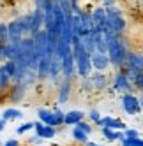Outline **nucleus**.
<instances>
[{
  "label": "nucleus",
  "mask_w": 143,
  "mask_h": 146,
  "mask_svg": "<svg viewBox=\"0 0 143 146\" xmlns=\"http://www.w3.org/2000/svg\"><path fill=\"white\" fill-rule=\"evenodd\" d=\"M5 125H7V121H5V120H4L2 116H0V132H2V130L5 129Z\"/></svg>",
  "instance_id": "obj_34"
},
{
  "label": "nucleus",
  "mask_w": 143,
  "mask_h": 146,
  "mask_svg": "<svg viewBox=\"0 0 143 146\" xmlns=\"http://www.w3.org/2000/svg\"><path fill=\"white\" fill-rule=\"evenodd\" d=\"M122 109H124L126 114L129 116H136V114L141 113V106H140V99L138 95H134L132 92H127V93H122Z\"/></svg>",
  "instance_id": "obj_5"
},
{
  "label": "nucleus",
  "mask_w": 143,
  "mask_h": 146,
  "mask_svg": "<svg viewBox=\"0 0 143 146\" xmlns=\"http://www.w3.org/2000/svg\"><path fill=\"white\" fill-rule=\"evenodd\" d=\"M62 78V64H60V58H57L55 55L49 56V67H48V79L53 83V85H58V81Z\"/></svg>",
  "instance_id": "obj_9"
},
{
  "label": "nucleus",
  "mask_w": 143,
  "mask_h": 146,
  "mask_svg": "<svg viewBox=\"0 0 143 146\" xmlns=\"http://www.w3.org/2000/svg\"><path fill=\"white\" fill-rule=\"evenodd\" d=\"M92 13V28L94 30H103V25H104V19H106V11L104 7H96Z\"/></svg>",
  "instance_id": "obj_13"
},
{
  "label": "nucleus",
  "mask_w": 143,
  "mask_h": 146,
  "mask_svg": "<svg viewBox=\"0 0 143 146\" xmlns=\"http://www.w3.org/2000/svg\"><path fill=\"white\" fill-rule=\"evenodd\" d=\"M74 146H83V144H78V143H76V144H74Z\"/></svg>",
  "instance_id": "obj_38"
},
{
  "label": "nucleus",
  "mask_w": 143,
  "mask_h": 146,
  "mask_svg": "<svg viewBox=\"0 0 143 146\" xmlns=\"http://www.w3.org/2000/svg\"><path fill=\"white\" fill-rule=\"evenodd\" d=\"M141 55V70H143V53H140Z\"/></svg>",
  "instance_id": "obj_37"
},
{
  "label": "nucleus",
  "mask_w": 143,
  "mask_h": 146,
  "mask_svg": "<svg viewBox=\"0 0 143 146\" xmlns=\"http://www.w3.org/2000/svg\"><path fill=\"white\" fill-rule=\"evenodd\" d=\"M48 67H49V56H41L35 67V76L37 81H46L48 79Z\"/></svg>",
  "instance_id": "obj_16"
},
{
  "label": "nucleus",
  "mask_w": 143,
  "mask_h": 146,
  "mask_svg": "<svg viewBox=\"0 0 143 146\" xmlns=\"http://www.w3.org/2000/svg\"><path fill=\"white\" fill-rule=\"evenodd\" d=\"M74 127H78V129H81V130H83V132H87L88 135L92 134V125L88 123V121H85V120H80L76 125H74Z\"/></svg>",
  "instance_id": "obj_27"
},
{
  "label": "nucleus",
  "mask_w": 143,
  "mask_h": 146,
  "mask_svg": "<svg viewBox=\"0 0 143 146\" xmlns=\"http://www.w3.org/2000/svg\"><path fill=\"white\" fill-rule=\"evenodd\" d=\"M71 90H73V83H71L69 79H62V83H58V104L69 102Z\"/></svg>",
  "instance_id": "obj_14"
},
{
  "label": "nucleus",
  "mask_w": 143,
  "mask_h": 146,
  "mask_svg": "<svg viewBox=\"0 0 143 146\" xmlns=\"http://www.w3.org/2000/svg\"><path fill=\"white\" fill-rule=\"evenodd\" d=\"M32 39H34V51H35V56H37V58L48 56V37H46V30L41 28Z\"/></svg>",
  "instance_id": "obj_6"
},
{
  "label": "nucleus",
  "mask_w": 143,
  "mask_h": 146,
  "mask_svg": "<svg viewBox=\"0 0 143 146\" xmlns=\"http://www.w3.org/2000/svg\"><path fill=\"white\" fill-rule=\"evenodd\" d=\"M85 118V113L81 109H71L67 113H64V125H69V127H73V125H76L80 120Z\"/></svg>",
  "instance_id": "obj_17"
},
{
  "label": "nucleus",
  "mask_w": 143,
  "mask_h": 146,
  "mask_svg": "<svg viewBox=\"0 0 143 146\" xmlns=\"http://www.w3.org/2000/svg\"><path fill=\"white\" fill-rule=\"evenodd\" d=\"M9 40V30H7V23H0V42L7 44Z\"/></svg>",
  "instance_id": "obj_25"
},
{
  "label": "nucleus",
  "mask_w": 143,
  "mask_h": 146,
  "mask_svg": "<svg viewBox=\"0 0 143 146\" xmlns=\"http://www.w3.org/2000/svg\"><path fill=\"white\" fill-rule=\"evenodd\" d=\"M7 60V53H5V44L0 42V62H5Z\"/></svg>",
  "instance_id": "obj_31"
},
{
  "label": "nucleus",
  "mask_w": 143,
  "mask_h": 146,
  "mask_svg": "<svg viewBox=\"0 0 143 146\" xmlns=\"http://www.w3.org/2000/svg\"><path fill=\"white\" fill-rule=\"evenodd\" d=\"M124 135H126V137H138L140 134H138L136 129H127V127H126V129H124Z\"/></svg>",
  "instance_id": "obj_29"
},
{
  "label": "nucleus",
  "mask_w": 143,
  "mask_h": 146,
  "mask_svg": "<svg viewBox=\"0 0 143 146\" xmlns=\"http://www.w3.org/2000/svg\"><path fill=\"white\" fill-rule=\"evenodd\" d=\"M4 69V72L9 76V79H13L14 78V74H16V64H14V60H5V62H2V65H0Z\"/></svg>",
  "instance_id": "obj_21"
},
{
  "label": "nucleus",
  "mask_w": 143,
  "mask_h": 146,
  "mask_svg": "<svg viewBox=\"0 0 143 146\" xmlns=\"http://www.w3.org/2000/svg\"><path fill=\"white\" fill-rule=\"evenodd\" d=\"M71 135H73L74 143H78V144H85L88 141V134L83 132L81 129H78V127H74V125H73V130H71Z\"/></svg>",
  "instance_id": "obj_20"
},
{
  "label": "nucleus",
  "mask_w": 143,
  "mask_h": 146,
  "mask_svg": "<svg viewBox=\"0 0 143 146\" xmlns=\"http://www.w3.org/2000/svg\"><path fill=\"white\" fill-rule=\"evenodd\" d=\"M104 11H106V18L110 19L113 32L115 34H126L127 32V21H126L124 14H122V11L117 7V4L110 5V7H104Z\"/></svg>",
  "instance_id": "obj_3"
},
{
  "label": "nucleus",
  "mask_w": 143,
  "mask_h": 146,
  "mask_svg": "<svg viewBox=\"0 0 143 146\" xmlns=\"http://www.w3.org/2000/svg\"><path fill=\"white\" fill-rule=\"evenodd\" d=\"M60 64H62V79H69L73 81L76 76V65H74V58L73 53H65L62 58H60Z\"/></svg>",
  "instance_id": "obj_7"
},
{
  "label": "nucleus",
  "mask_w": 143,
  "mask_h": 146,
  "mask_svg": "<svg viewBox=\"0 0 143 146\" xmlns=\"http://www.w3.org/2000/svg\"><path fill=\"white\" fill-rule=\"evenodd\" d=\"M117 0H103V7H110V5H115Z\"/></svg>",
  "instance_id": "obj_33"
},
{
  "label": "nucleus",
  "mask_w": 143,
  "mask_h": 146,
  "mask_svg": "<svg viewBox=\"0 0 143 146\" xmlns=\"http://www.w3.org/2000/svg\"><path fill=\"white\" fill-rule=\"evenodd\" d=\"M94 74H90V81H92V88L94 90H104L108 86V78L104 72H97V70H92Z\"/></svg>",
  "instance_id": "obj_15"
},
{
  "label": "nucleus",
  "mask_w": 143,
  "mask_h": 146,
  "mask_svg": "<svg viewBox=\"0 0 143 146\" xmlns=\"http://www.w3.org/2000/svg\"><path fill=\"white\" fill-rule=\"evenodd\" d=\"M138 99H140V106H141V113H143V92H141V95Z\"/></svg>",
  "instance_id": "obj_36"
},
{
  "label": "nucleus",
  "mask_w": 143,
  "mask_h": 146,
  "mask_svg": "<svg viewBox=\"0 0 143 146\" xmlns=\"http://www.w3.org/2000/svg\"><path fill=\"white\" fill-rule=\"evenodd\" d=\"M101 132H103V135H104V139L108 141V143H113V141H122L126 137L124 135V130H113V129H108V127H101Z\"/></svg>",
  "instance_id": "obj_18"
},
{
  "label": "nucleus",
  "mask_w": 143,
  "mask_h": 146,
  "mask_svg": "<svg viewBox=\"0 0 143 146\" xmlns=\"http://www.w3.org/2000/svg\"><path fill=\"white\" fill-rule=\"evenodd\" d=\"M106 37V55L110 60V65L120 69V65L124 64V60L129 53V44H127V37L126 34H104Z\"/></svg>",
  "instance_id": "obj_1"
},
{
  "label": "nucleus",
  "mask_w": 143,
  "mask_h": 146,
  "mask_svg": "<svg viewBox=\"0 0 143 146\" xmlns=\"http://www.w3.org/2000/svg\"><path fill=\"white\" fill-rule=\"evenodd\" d=\"M2 146H19V143H18V139H7Z\"/></svg>",
  "instance_id": "obj_32"
},
{
  "label": "nucleus",
  "mask_w": 143,
  "mask_h": 146,
  "mask_svg": "<svg viewBox=\"0 0 143 146\" xmlns=\"http://www.w3.org/2000/svg\"><path fill=\"white\" fill-rule=\"evenodd\" d=\"M57 135V127H51V125H44L43 132H41V137L43 139H53Z\"/></svg>",
  "instance_id": "obj_23"
},
{
  "label": "nucleus",
  "mask_w": 143,
  "mask_h": 146,
  "mask_svg": "<svg viewBox=\"0 0 143 146\" xmlns=\"http://www.w3.org/2000/svg\"><path fill=\"white\" fill-rule=\"evenodd\" d=\"M90 64H92V70H97V72H106L111 67L110 60H108V55L97 53V51L90 55Z\"/></svg>",
  "instance_id": "obj_10"
},
{
  "label": "nucleus",
  "mask_w": 143,
  "mask_h": 146,
  "mask_svg": "<svg viewBox=\"0 0 143 146\" xmlns=\"http://www.w3.org/2000/svg\"><path fill=\"white\" fill-rule=\"evenodd\" d=\"M71 53L74 58L76 65V76L80 78H88L92 74V64H90V53H87V49L81 42V39L71 44Z\"/></svg>",
  "instance_id": "obj_2"
},
{
  "label": "nucleus",
  "mask_w": 143,
  "mask_h": 146,
  "mask_svg": "<svg viewBox=\"0 0 143 146\" xmlns=\"http://www.w3.org/2000/svg\"><path fill=\"white\" fill-rule=\"evenodd\" d=\"M51 2H53V4H55V2H57V0H51Z\"/></svg>",
  "instance_id": "obj_39"
},
{
  "label": "nucleus",
  "mask_w": 143,
  "mask_h": 146,
  "mask_svg": "<svg viewBox=\"0 0 143 146\" xmlns=\"http://www.w3.org/2000/svg\"><path fill=\"white\" fill-rule=\"evenodd\" d=\"M9 85H11V79H9V76L4 72V69L0 67V92H4L9 88Z\"/></svg>",
  "instance_id": "obj_24"
},
{
  "label": "nucleus",
  "mask_w": 143,
  "mask_h": 146,
  "mask_svg": "<svg viewBox=\"0 0 143 146\" xmlns=\"http://www.w3.org/2000/svg\"><path fill=\"white\" fill-rule=\"evenodd\" d=\"M37 116L44 125H51V127H60L64 125V111L62 109H46V108H39L37 109Z\"/></svg>",
  "instance_id": "obj_4"
},
{
  "label": "nucleus",
  "mask_w": 143,
  "mask_h": 146,
  "mask_svg": "<svg viewBox=\"0 0 143 146\" xmlns=\"http://www.w3.org/2000/svg\"><path fill=\"white\" fill-rule=\"evenodd\" d=\"M131 83H132V88L143 92V70H138L136 74L131 78Z\"/></svg>",
  "instance_id": "obj_22"
},
{
  "label": "nucleus",
  "mask_w": 143,
  "mask_h": 146,
  "mask_svg": "<svg viewBox=\"0 0 143 146\" xmlns=\"http://www.w3.org/2000/svg\"><path fill=\"white\" fill-rule=\"evenodd\" d=\"M113 90H117V92H120V93H127V92H131L132 90V83H131V79L127 78V74L124 70H117V74H115V78H113Z\"/></svg>",
  "instance_id": "obj_8"
},
{
  "label": "nucleus",
  "mask_w": 143,
  "mask_h": 146,
  "mask_svg": "<svg viewBox=\"0 0 143 146\" xmlns=\"http://www.w3.org/2000/svg\"><path fill=\"white\" fill-rule=\"evenodd\" d=\"M97 127H108L113 130H124L126 123L120 118H113V116H101V120L97 121Z\"/></svg>",
  "instance_id": "obj_12"
},
{
  "label": "nucleus",
  "mask_w": 143,
  "mask_h": 146,
  "mask_svg": "<svg viewBox=\"0 0 143 146\" xmlns=\"http://www.w3.org/2000/svg\"><path fill=\"white\" fill-rule=\"evenodd\" d=\"M7 90H9L7 99H9V102H11V104H18V102H21V100L25 99L27 88H25L23 85H19V83H11Z\"/></svg>",
  "instance_id": "obj_11"
},
{
  "label": "nucleus",
  "mask_w": 143,
  "mask_h": 146,
  "mask_svg": "<svg viewBox=\"0 0 143 146\" xmlns=\"http://www.w3.org/2000/svg\"><path fill=\"white\" fill-rule=\"evenodd\" d=\"M83 146H103V144H99V143H94V141H87Z\"/></svg>",
  "instance_id": "obj_35"
},
{
  "label": "nucleus",
  "mask_w": 143,
  "mask_h": 146,
  "mask_svg": "<svg viewBox=\"0 0 143 146\" xmlns=\"http://www.w3.org/2000/svg\"><path fill=\"white\" fill-rule=\"evenodd\" d=\"M2 118H4L5 121L19 120V118H23V113L19 111V109H16V108H7V109H4V113H2Z\"/></svg>",
  "instance_id": "obj_19"
},
{
  "label": "nucleus",
  "mask_w": 143,
  "mask_h": 146,
  "mask_svg": "<svg viewBox=\"0 0 143 146\" xmlns=\"http://www.w3.org/2000/svg\"><path fill=\"white\" fill-rule=\"evenodd\" d=\"M88 118H90V121L94 123V125H97V121L101 120V113H99V109H90V111H88Z\"/></svg>",
  "instance_id": "obj_28"
},
{
  "label": "nucleus",
  "mask_w": 143,
  "mask_h": 146,
  "mask_svg": "<svg viewBox=\"0 0 143 146\" xmlns=\"http://www.w3.org/2000/svg\"><path fill=\"white\" fill-rule=\"evenodd\" d=\"M34 129V121H27V123H21L19 127L16 129V134H25V132H28V130H32Z\"/></svg>",
  "instance_id": "obj_26"
},
{
  "label": "nucleus",
  "mask_w": 143,
  "mask_h": 146,
  "mask_svg": "<svg viewBox=\"0 0 143 146\" xmlns=\"http://www.w3.org/2000/svg\"><path fill=\"white\" fill-rule=\"evenodd\" d=\"M19 146H21V144H19Z\"/></svg>",
  "instance_id": "obj_40"
},
{
  "label": "nucleus",
  "mask_w": 143,
  "mask_h": 146,
  "mask_svg": "<svg viewBox=\"0 0 143 146\" xmlns=\"http://www.w3.org/2000/svg\"><path fill=\"white\" fill-rule=\"evenodd\" d=\"M69 4H71V9H73V13L76 14V13H80V2H78V0H69Z\"/></svg>",
  "instance_id": "obj_30"
}]
</instances>
